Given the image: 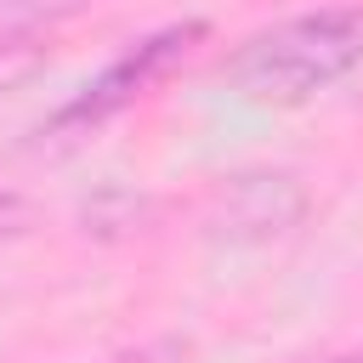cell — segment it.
I'll list each match as a JSON object with an SVG mask.
<instances>
[{
  "label": "cell",
  "instance_id": "cell-1",
  "mask_svg": "<svg viewBox=\"0 0 363 363\" xmlns=\"http://www.w3.org/2000/svg\"><path fill=\"white\" fill-rule=\"evenodd\" d=\"M357 68H363V6L335 0L244 34L221 57L216 79L250 108H306Z\"/></svg>",
  "mask_w": 363,
  "mask_h": 363
},
{
  "label": "cell",
  "instance_id": "cell-2",
  "mask_svg": "<svg viewBox=\"0 0 363 363\" xmlns=\"http://www.w3.org/2000/svg\"><path fill=\"white\" fill-rule=\"evenodd\" d=\"M210 40V23L204 17H182V23H164V28H153V34H142V40H130L96 79H85L34 136H40V147H62V142H79V136H91L96 125H108V119H119L125 108H136L159 79H170L187 57H193V45H204Z\"/></svg>",
  "mask_w": 363,
  "mask_h": 363
},
{
  "label": "cell",
  "instance_id": "cell-3",
  "mask_svg": "<svg viewBox=\"0 0 363 363\" xmlns=\"http://www.w3.org/2000/svg\"><path fill=\"white\" fill-rule=\"evenodd\" d=\"M306 216H312V187L301 182V170H284V164L233 170L204 199V233L233 250L278 244L295 227H306Z\"/></svg>",
  "mask_w": 363,
  "mask_h": 363
},
{
  "label": "cell",
  "instance_id": "cell-4",
  "mask_svg": "<svg viewBox=\"0 0 363 363\" xmlns=\"http://www.w3.org/2000/svg\"><path fill=\"white\" fill-rule=\"evenodd\" d=\"M96 0H0V40L11 34H51L57 23L91 11Z\"/></svg>",
  "mask_w": 363,
  "mask_h": 363
},
{
  "label": "cell",
  "instance_id": "cell-5",
  "mask_svg": "<svg viewBox=\"0 0 363 363\" xmlns=\"http://www.w3.org/2000/svg\"><path fill=\"white\" fill-rule=\"evenodd\" d=\"M51 62V34H11L0 40V91H23Z\"/></svg>",
  "mask_w": 363,
  "mask_h": 363
},
{
  "label": "cell",
  "instance_id": "cell-6",
  "mask_svg": "<svg viewBox=\"0 0 363 363\" xmlns=\"http://www.w3.org/2000/svg\"><path fill=\"white\" fill-rule=\"evenodd\" d=\"M113 363H204V357H199V346H193L187 335H153V340L119 352Z\"/></svg>",
  "mask_w": 363,
  "mask_h": 363
},
{
  "label": "cell",
  "instance_id": "cell-7",
  "mask_svg": "<svg viewBox=\"0 0 363 363\" xmlns=\"http://www.w3.org/2000/svg\"><path fill=\"white\" fill-rule=\"evenodd\" d=\"M28 227H34V204H28V193H17V187H0V244L23 238Z\"/></svg>",
  "mask_w": 363,
  "mask_h": 363
},
{
  "label": "cell",
  "instance_id": "cell-8",
  "mask_svg": "<svg viewBox=\"0 0 363 363\" xmlns=\"http://www.w3.org/2000/svg\"><path fill=\"white\" fill-rule=\"evenodd\" d=\"M329 363H363V346H357V352H340V357H329Z\"/></svg>",
  "mask_w": 363,
  "mask_h": 363
}]
</instances>
